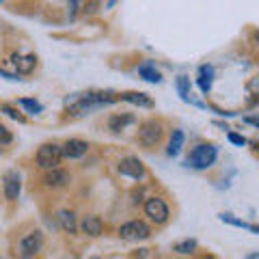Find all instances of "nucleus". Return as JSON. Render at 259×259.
Instances as JSON below:
<instances>
[{
    "label": "nucleus",
    "instance_id": "obj_1",
    "mask_svg": "<svg viewBox=\"0 0 259 259\" xmlns=\"http://www.w3.org/2000/svg\"><path fill=\"white\" fill-rule=\"evenodd\" d=\"M119 95L112 91H89V93H76L65 100V106L71 115H84V112L100 108V106H108V104L117 102Z\"/></svg>",
    "mask_w": 259,
    "mask_h": 259
},
{
    "label": "nucleus",
    "instance_id": "obj_2",
    "mask_svg": "<svg viewBox=\"0 0 259 259\" xmlns=\"http://www.w3.org/2000/svg\"><path fill=\"white\" fill-rule=\"evenodd\" d=\"M216 156H218V151L214 145H197L192 149L188 162L194 168H199V171H205V168H209L216 162Z\"/></svg>",
    "mask_w": 259,
    "mask_h": 259
},
{
    "label": "nucleus",
    "instance_id": "obj_3",
    "mask_svg": "<svg viewBox=\"0 0 259 259\" xmlns=\"http://www.w3.org/2000/svg\"><path fill=\"white\" fill-rule=\"evenodd\" d=\"M63 158V149L59 145L54 143H48V145H41L37 151V164L46 168V171H50V168H56L59 166V162Z\"/></svg>",
    "mask_w": 259,
    "mask_h": 259
},
{
    "label": "nucleus",
    "instance_id": "obj_4",
    "mask_svg": "<svg viewBox=\"0 0 259 259\" xmlns=\"http://www.w3.org/2000/svg\"><path fill=\"white\" fill-rule=\"evenodd\" d=\"M119 236L130 242H139V240H147L151 236V229H149V225H145L143 221H130L125 225H121Z\"/></svg>",
    "mask_w": 259,
    "mask_h": 259
},
{
    "label": "nucleus",
    "instance_id": "obj_5",
    "mask_svg": "<svg viewBox=\"0 0 259 259\" xmlns=\"http://www.w3.org/2000/svg\"><path fill=\"white\" fill-rule=\"evenodd\" d=\"M145 214H147L156 225H164L168 221V207H166L164 201L158 199V197H151V199L145 201Z\"/></svg>",
    "mask_w": 259,
    "mask_h": 259
},
{
    "label": "nucleus",
    "instance_id": "obj_6",
    "mask_svg": "<svg viewBox=\"0 0 259 259\" xmlns=\"http://www.w3.org/2000/svg\"><path fill=\"white\" fill-rule=\"evenodd\" d=\"M41 248H44V236H41V231H32V233H28V236H24L22 242H20V253H22L24 259L35 257Z\"/></svg>",
    "mask_w": 259,
    "mask_h": 259
},
{
    "label": "nucleus",
    "instance_id": "obj_7",
    "mask_svg": "<svg viewBox=\"0 0 259 259\" xmlns=\"http://www.w3.org/2000/svg\"><path fill=\"white\" fill-rule=\"evenodd\" d=\"M162 139V125L156 123V121H145L139 130V141L141 145L145 147H153V145H158Z\"/></svg>",
    "mask_w": 259,
    "mask_h": 259
},
{
    "label": "nucleus",
    "instance_id": "obj_8",
    "mask_svg": "<svg viewBox=\"0 0 259 259\" xmlns=\"http://www.w3.org/2000/svg\"><path fill=\"white\" fill-rule=\"evenodd\" d=\"M119 173L132 177V180H143V177H145V164L139 158L130 156V158H123L119 162Z\"/></svg>",
    "mask_w": 259,
    "mask_h": 259
},
{
    "label": "nucleus",
    "instance_id": "obj_9",
    "mask_svg": "<svg viewBox=\"0 0 259 259\" xmlns=\"http://www.w3.org/2000/svg\"><path fill=\"white\" fill-rule=\"evenodd\" d=\"M3 188H5V197L9 201H15L20 197V190H22V182H20V175L15 171H9L3 175Z\"/></svg>",
    "mask_w": 259,
    "mask_h": 259
},
{
    "label": "nucleus",
    "instance_id": "obj_10",
    "mask_svg": "<svg viewBox=\"0 0 259 259\" xmlns=\"http://www.w3.org/2000/svg\"><path fill=\"white\" fill-rule=\"evenodd\" d=\"M69 173L63 171V168H50L46 175H44V184L48 188H63V186L69 184Z\"/></svg>",
    "mask_w": 259,
    "mask_h": 259
},
{
    "label": "nucleus",
    "instance_id": "obj_11",
    "mask_svg": "<svg viewBox=\"0 0 259 259\" xmlns=\"http://www.w3.org/2000/svg\"><path fill=\"white\" fill-rule=\"evenodd\" d=\"M61 149H63V156L65 158L74 160V158H82L84 156V153L89 151V145L84 141H80V139H69Z\"/></svg>",
    "mask_w": 259,
    "mask_h": 259
},
{
    "label": "nucleus",
    "instance_id": "obj_12",
    "mask_svg": "<svg viewBox=\"0 0 259 259\" xmlns=\"http://www.w3.org/2000/svg\"><path fill=\"white\" fill-rule=\"evenodd\" d=\"M11 63H13V67L18 69V74H30L37 65V59L32 54H13Z\"/></svg>",
    "mask_w": 259,
    "mask_h": 259
},
{
    "label": "nucleus",
    "instance_id": "obj_13",
    "mask_svg": "<svg viewBox=\"0 0 259 259\" xmlns=\"http://www.w3.org/2000/svg\"><path fill=\"white\" fill-rule=\"evenodd\" d=\"M119 100L130 102L134 106H141V108H153V100L147 93H141V91H127V93H121Z\"/></svg>",
    "mask_w": 259,
    "mask_h": 259
},
{
    "label": "nucleus",
    "instance_id": "obj_14",
    "mask_svg": "<svg viewBox=\"0 0 259 259\" xmlns=\"http://www.w3.org/2000/svg\"><path fill=\"white\" fill-rule=\"evenodd\" d=\"M82 231L89 233V236H100L104 231V223L100 216H87L82 221Z\"/></svg>",
    "mask_w": 259,
    "mask_h": 259
},
{
    "label": "nucleus",
    "instance_id": "obj_15",
    "mask_svg": "<svg viewBox=\"0 0 259 259\" xmlns=\"http://www.w3.org/2000/svg\"><path fill=\"white\" fill-rule=\"evenodd\" d=\"M212 80H214V67L212 65H203V67L199 69V87L201 91H209L212 89Z\"/></svg>",
    "mask_w": 259,
    "mask_h": 259
},
{
    "label": "nucleus",
    "instance_id": "obj_16",
    "mask_svg": "<svg viewBox=\"0 0 259 259\" xmlns=\"http://www.w3.org/2000/svg\"><path fill=\"white\" fill-rule=\"evenodd\" d=\"M59 223H61V227L65 231H69V233L78 231V223H76V214L74 212H67V209L59 212Z\"/></svg>",
    "mask_w": 259,
    "mask_h": 259
},
{
    "label": "nucleus",
    "instance_id": "obj_17",
    "mask_svg": "<svg viewBox=\"0 0 259 259\" xmlns=\"http://www.w3.org/2000/svg\"><path fill=\"white\" fill-rule=\"evenodd\" d=\"M139 76L143 80H147V82H160V80H162V74H160L156 67H153L151 63L141 65V67H139Z\"/></svg>",
    "mask_w": 259,
    "mask_h": 259
},
{
    "label": "nucleus",
    "instance_id": "obj_18",
    "mask_svg": "<svg viewBox=\"0 0 259 259\" xmlns=\"http://www.w3.org/2000/svg\"><path fill=\"white\" fill-rule=\"evenodd\" d=\"M130 123H134L132 115H115V117H110V121H108L112 132H121V130H123L125 125H130Z\"/></svg>",
    "mask_w": 259,
    "mask_h": 259
},
{
    "label": "nucleus",
    "instance_id": "obj_19",
    "mask_svg": "<svg viewBox=\"0 0 259 259\" xmlns=\"http://www.w3.org/2000/svg\"><path fill=\"white\" fill-rule=\"evenodd\" d=\"M182 145H184V132H182V130H175L173 136H171V143H168L166 153H168V156H177L180 149H182Z\"/></svg>",
    "mask_w": 259,
    "mask_h": 259
},
{
    "label": "nucleus",
    "instance_id": "obj_20",
    "mask_svg": "<svg viewBox=\"0 0 259 259\" xmlns=\"http://www.w3.org/2000/svg\"><path fill=\"white\" fill-rule=\"evenodd\" d=\"M194 248H197V242H194V240L177 242V244L173 246V250H175V253H180V255H192V253H194Z\"/></svg>",
    "mask_w": 259,
    "mask_h": 259
},
{
    "label": "nucleus",
    "instance_id": "obj_21",
    "mask_svg": "<svg viewBox=\"0 0 259 259\" xmlns=\"http://www.w3.org/2000/svg\"><path fill=\"white\" fill-rule=\"evenodd\" d=\"M177 91H180L184 102H190V80L186 78V76L177 78Z\"/></svg>",
    "mask_w": 259,
    "mask_h": 259
},
{
    "label": "nucleus",
    "instance_id": "obj_22",
    "mask_svg": "<svg viewBox=\"0 0 259 259\" xmlns=\"http://www.w3.org/2000/svg\"><path fill=\"white\" fill-rule=\"evenodd\" d=\"M20 106H24L28 112H32V115H37V112H41L44 106L39 104L37 100H28V97H24V100H20Z\"/></svg>",
    "mask_w": 259,
    "mask_h": 259
},
{
    "label": "nucleus",
    "instance_id": "obj_23",
    "mask_svg": "<svg viewBox=\"0 0 259 259\" xmlns=\"http://www.w3.org/2000/svg\"><path fill=\"white\" fill-rule=\"evenodd\" d=\"M0 110H3L7 117H11V119H15V121H20V123H24V121H26V117H24L22 112H18L15 108H11L9 104H3V106H0Z\"/></svg>",
    "mask_w": 259,
    "mask_h": 259
},
{
    "label": "nucleus",
    "instance_id": "obj_24",
    "mask_svg": "<svg viewBox=\"0 0 259 259\" xmlns=\"http://www.w3.org/2000/svg\"><path fill=\"white\" fill-rule=\"evenodd\" d=\"M13 141V134L5 125H0V145H9Z\"/></svg>",
    "mask_w": 259,
    "mask_h": 259
},
{
    "label": "nucleus",
    "instance_id": "obj_25",
    "mask_svg": "<svg viewBox=\"0 0 259 259\" xmlns=\"http://www.w3.org/2000/svg\"><path fill=\"white\" fill-rule=\"evenodd\" d=\"M227 139H229L233 145H238V147L246 145V139H244V136H240V134H236V132H229V134H227Z\"/></svg>",
    "mask_w": 259,
    "mask_h": 259
},
{
    "label": "nucleus",
    "instance_id": "obj_26",
    "mask_svg": "<svg viewBox=\"0 0 259 259\" xmlns=\"http://www.w3.org/2000/svg\"><path fill=\"white\" fill-rule=\"evenodd\" d=\"M246 123H253V125L259 127V117H248V119H246Z\"/></svg>",
    "mask_w": 259,
    "mask_h": 259
},
{
    "label": "nucleus",
    "instance_id": "obj_27",
    "mask_svg": "<svg viewBox=\"0 0 259 259\" xmlns=\"http://www.w3.org/2000/svg\"><path fill=\"white\" fill-rule=\"evenodd\" d=\"M201 259H216V257H212V255H205V257H201Z\"/></svg>",
    "mask_w": 259,
    "mask_h": 259
},
{
    "label": "nucleus",
    "instance_id": "obj_28",
    "mask_svg": "<svg viewBox=\"0 0 259 259\" xmlns=\"http://www.w3.org/2000/svg\"><path fill=\"white\" fill-rule=\"evenodd\" d=\"M91 259H100V257H91Z\"/></svg>",
    "mask_w": 259,
    "mask_h": 259
},
{
    "label": "nucleus",
    "instance_id": "obj_29",
    "mask_svg": "<svg viewBox=\"0 0 259 259\" xmlns=\"http://www.w3.org/2000/svg\"><path fill=\"white\" fill-rule=\"evenodd\" d=\"M257 149H259V145H257Z\"/></svg>",
    "mask_w": 259,
    "mask_h": 259
}]
</instances>
